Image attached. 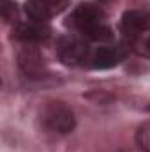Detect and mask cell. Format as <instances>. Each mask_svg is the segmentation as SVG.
Instances as JSON below:
<instances>
[{
  "label": "cell",
  "mask_w": 150,
  "mask_h": 152,
  "mask_svg": "<svg viewBox=\"0 0 150 152\" xmlns=\"http://www.w3.org/2000/svg\"><path fill=\"white\" fill-rule=\"evenodd\" d=\"M104 11L99 5L94 4H79L74 11L71 12V16L67 18V25L71 28H74L76 32L83 34L90 41H99V42H106L111 41L113 34L110 27L104 21Z\"/></svg>",
  "instance_id": "6da1fadb"
},
{
  "label": "cell",
  "mask_w": 150,
  "mask_h": 152,
  "mask_svg": "<svg viewBox=\"0 0 150 152\" xmlns=\"http://www.w3.org/2000/svg\"><path fill=\"white\" fill-rule=\"evenodd\" d=\"M39 118L42 127L55 134H69L76 126L73 110L62 101H48L41 108Z\"/></svg>",
  "instance_id": "7a4b0ae2"
},
{
  "label": "cell",
  "mask_w": 150,
  "mask_h": 152,
  "mask_svg": "<svg viewBox=\"0 0 150 152\" xmlns=\"http://www.w3.org/2000/svg\"><path fill=\"white\" fill-rule=\"evenodd\" d=\"M88 55H90V50L87 42L79 37L69 36V37H64L58 44V57L66 66L85 64Z\"/></svg>",
  "instance_id": "3957f363"
},
{
  "label": "cell",
  "mask_w": 150,
  "mask_h": 152,
  "mask_svg": "<svg viewBox=\"0 0 150 152\" xmlns=\"http://www.w3.org/2000/svg\"><path fill=\"white\" fill-rule=\"evenodd\" d=\"M69 0H27L25 11L32 21H46L66 9Z\"/></svg>",
  "instance_id": "277c9868"
},
{
  "label": "cell",
  "mask_w": 150,
  "mask_h": 152,
  "mask_svg": "<svg viewBox=\"0 0 150 152\" xmlns=\"http://www.w3.org/2000/svg\"><path fill=\"white\" fill-rule=\"evenodd\" d=\"M120 28L129 37H141L150 30V14L145 11H125L120 21Z\"/></svg>",
  "instance_id": "5b68a950"
},
{
  "label": "cell",
  "mask_w": 150,
  "mask_h": 152,
  "mask_svg": "<svg viewBox=\"0 0 150 152\" xmlns=\"http://www.w3.org/2000/svg\"><path fill=\"white\" fill-rule=\"evenodd\" d=\"M51 28L48 25H44L42 21H27V23H20L14 27L12 36L27 44H37L42 42L50 37Z\"/></svg>",
  "instance_id": "8992f818"
},
{
  "label": "cell",
  "mask_w": 150,
  "mask_h": 152,
  "mask_svg": "<svg viewBox=\"0 0 150 152\" xmlns=\"http://www.w3.org/2000/svg\"><path fill=\"white\" fill-rule=\"evenodd\" d=\"M18 64L21 67V71L30 78H42L46 75V64L44 58L41 55V51L36 48H25L20 51L18 55Z\"/></svg>",
  "instance_id": "52a82bcc"
},
{
  "label": "cell",
  "mask_w": 150,
  "mask_h": 152,
  "mask_svg": "<svg viewBox=\"0 0 150 152\" xmlns=\"http://www.w3.org/2000/svg\"><path fill=\"white\" fill-rule=\"evenodd\" d=\"M120 60H122V53L118 48L101 46V48H95L94 51H90L87 64L94 69H110V67H115Z\"/></svg>",
  "instance_id": "ba28073f"
},
{
  "label": "cell",
  "mask_w": 150,
  "mask_h": 152,
  "mask_svg": "<svg viewBox=\"0 0 150 152\" xmlns=\"http://www.w3.org/2000/svg\"><path fill=\"white\" fill-rule=\"evenodd\" d=\"M136 143L141 152H150V120L141 124L136 133Z\"/></svg>",
  "instance_id": "9c48e42d"
},
{
  "label": "cell",
  "mask_w": 150,
  "mask_h": 152,
  "mask_svg": "<svg viewBox=\"0 0 150 152\" xmlns=\"http://www.w3.org/2000/svg\"><path fill=\"white\" fill-rule=\"evenodd\" d=\"M16 14H18V9H16V4L12 0H2V18L4 21H12L16 20Z\"/></svg>",
  "instance_id": "30bf717a"
},
{
  "label": "cell",
  "mask_w": 150,
  "mask_h": 152,
  "mask_svg": "<svg viewBox=\"0 0 150 152\" xmlns=\"http://www.w3.org/2000/svg\"><path fill=\"white\" fill-rule=\"evenodd\" d=\"M136 46H138V51H140V53L150 57V36L147 39H143V41H138Z\"/></svg>",
  "instance_id": "8fae6325"
},
{
  "label": "cell",
  "mask_w": 150,
  "mask_h": 152,
  "mask_svg": "<svg viewBox=\"0 0 150 152\" xmlns=\"http://www.w3.org/2000/svg\"><path fill=\"white\" fill-rule=\"evenodd\" d=\"M145 110H147V112H150V103H149V106H145Z\"/></svg>",
  "instance_id": "7c38bea8"
}]
</instances>
